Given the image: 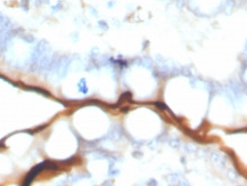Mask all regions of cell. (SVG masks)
I'll list each match as a JSON object with an SVG mask.
<instances>
[{
    "mask_svg": "<svg viewBox=\"0 0 247 186\" xmlns=\"http://www.w3.org/2000/svg\"><path fill=\"white\" fill-rule=\"evenodd\" d=\"M46 168H49V169H56L57 167H56L55 165H53L51 162H43V163H41V165L36 166L35 168H33V169L30 171V173L28 175V177H26V179H25V183H24V185L31 184V183H32V180L34 179V177H35V176L38 175L40 171H42L43 169H46Z\"/></svg>",
    "mask_w": 247,
    "mask_h": 186,
    "instance_id": "6da1fadb",
    "label": "cell"
}]
</instances>
